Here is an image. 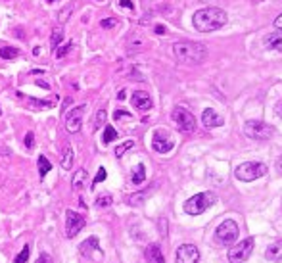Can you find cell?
Segmentation results:
<instances>
[{
	"label": "cell",
	"mask_w": 282,
	"mask_h": 263,
	"mask_svg": "<svg viewBox=\"0 0 282 263\" xmlns=\"http://www.w3.org/2000/svg\"><path fill=\"white\" fill-rule=\"evenodd\" d=\"M106 119H108V113H106V110H98V113H96V117H94V121H92V129L94 131H98L104 123H106Z\"/></svg>",
	"instance_id": "cell-25"
},
{
	"label": "cell",
	"mask_w": 282,
	"mask_h": 263,
	"mask_svg": "<svg viewBox=\"0 0 282 263\" xmlns=\"http://www.w3.org/2000/svg\"><path fill=\"white\" fill-rule=\"evenodd\" d=\"M60 43H64V29L56 25V27L52 29V37H50V44H52V48L56 50V48L60 46Z\"/></svg>",
	"instance_id": "cell-21"
},
{
	"label": "cell",
	"mask_w": 282,
	"mask_h": 263,
	"mask_svg": "<svg viewBox=\"0 0 282 263\" xmlns=\"http://www.w3.org/2000/svg\"><path fill=\"white\" fill-rule=\"evenodd\" d=\"M215 202H217V196H215L213 192H200V194L192 196L184 204V211H186L188 215H200V213H204L209 206H213Z\"/></svg>",
	"instance_id": "cell-3"
},
{
	"label": "cell",
	"mask_w": 282,
	"mask_h": 263,
	"mask_svg": "<svg viewBox=\"0 0 282 263\" xmlns=\"http://www.w3.org/2000/svg\"><path fill=\"white\" fill-rule=\"evenodd\" d=\"M132 106L140 111H148L152 108V98H150V94L144 92V90H136V92L132 94Z\"/></svg>",
	"instance_id": "cell-13"
},
{
	"label": "cell",
	"mask_w": 282,
	"mask_h": 263,
	"mask_svg": "<svg viewBox=\"0 0 282 263\" xmlns=\"http://www.w3.org/2000/svg\"><path fill=\"white\" fill-rule=\"evenodd\" d=\"M275 27H277V31H282V14L275 20Z\"/></svg>",
	"instance_id": "cell-39"
},
{
	"label": "cell",
	"mask_w": 282,
	"mask_h": 263,
	"mask_svg": "<svg viewBox=\"0 0 282 263\" xmlns=\"http://www.w3.org/2000/svg\"><path fill=\"white\" fill-rule=\"evenodd\" d=\"M73 159H75V154H73V148L67 144L65 146V152H64V156H62V169H71L73 167Z\"/></svg>",
	"instance_id": "cell-20"
},
{
	"label": "cell",
	"mask_w": 282,
	"mask_h": 263,
	"mask_svg": "<svg viewBox=\"0 0 282 263\" xmlns=\"http://www.w3.org/2000/svg\"><path fill=\"white\" fill-rule=\"evenodd\" d=\"M175 146V140L167 131H155L152 136V148L157 154H167L171 152Z\"/></svg>",
	"instance_id": "cell-11"
},
{
	"label": "cell",
	"mask_w": 282,
	"mask_h": 263,
	"mask_svg": "<svg viewBox=\"0 0 282 263\" xmlns=\"http://www.w3.org/2000/svg\"><path fill=\"white\" fill-rule=\"evenodd\" d=\"M173 54L179 62L188 64V66H196V64H202L207 58V48L202 43L182 41V43L173 44Z\"/></svg>",
	"instance_id": "cell-2"
},
{
	"label": "cell",
	"mask_w": 282,
	"mask_h": 263,
	"mask_svg": "<svg viewBox=\"0 0 282 263\" xmlns=\"http://www.w3.org/2000/svg\"><path fill=\"white\" fill-rule=\"evenodd\" d=\"M35 263H54V262H52V258H50L46 252H43V254L37 258V262H35Z\"/></svg>",
	"instance_id": "cell-37"
},
{
	"label": "cell",
	"mask_w": 282,
	"mask_h": 263,
	"mask_svg": "<svg viewBox=\"0 0 282 263\" xmlns=\"http://www.w3.org/2000/svg\"><path fill=\"white\" fill-rule=\"evenodd\" d=\"M0 115H2V108H0Z\"/></svg>",
	"instance_id": "cell-46"
},
{
	"label": "cell",
	"mask_w": 282,
	"mask_h": 263,
	"mask_svg": "<svg viewBox=\"0 0 282 263\" xmlns=\"http://www.w3.org/2000/svg\"><path fill=\"white\" fill-rule=\"evenodd\" d=\"M33 142H35V136H33V132L29 131L25 134V148H33Z\"/></svg>",
	"instance_id": "cell-36"
},
{
	"label": "cell",
	"mask_w": 282,
	"mask_h": 263,
	"mask_svg": "<svg viewBox=\"0 0 282 263\" xmlns=\"http://www.w3.org/2000/svg\"><path fill=\"white\" fill-rule=\"evenodd\" d=\"M18 56H20V50L14 48V46H2V48H0V58H2V60H14V58H18Z\"/></svg>",
	"instance_id": "cell-22"
},
{
	"label": "cell",
	"mask_w": 282,
	"mask_h": 263,
	"mask_svg": "<svg viewBox=\"0 0 282 263\" xmlns=\"http://www.w3.org/2000/svg\"><path fill=\"white\" fill-rule=\"evenodd\" d=\"M130 181H132V184H142V183L146 181V167H144V163H138V165L132 169Z\"/></svg>",
	"instance_id": "cell-19"
},
{
	"label": "cell",
	"mask_w": 282,
	"mask_h": 263,
	"mask_svg": "<svg viewBox=\"0 0 282 263\" xmlns=\"http://www.w3.org/2000/svg\"><path fill=\"white\" fill-rule=\"evenodd\" d=\"M71 16V6H67L64 12H60V16H58V22L60 23H65L67 22V18Z\"/></svg>",
	"instance_id": "cell-33"
},
{
	"label": "cell",
	"mask_w": 282,
	"mask_h": 263,
	"mask_svg": "<svg viewBox=\"0 0 282 263\" xmlns=\"http://www.w3.org/2000/svg\"><path fill=\"white\" fill-rule=\"evenodd\" d=\"M111 202H113V198L109 196V194H100V196L96 198V202H94V204H96L98 208H108Z\"/></svg>",
	"instance_id": "cell-29"
},
{
	"label": "cell",
	"mask_w": 282,
	"mask_h": 263,
	"mask_svg": "<svg viewBox=\"0 0 282 263\" xmlns=\"http://www.w3.org/2000/svg\"><path fill=\"white\" fill-rule=\"evenodd\" d=\"M98 250H100V240L96 237H88L87 240H83L79 246V252L85 258H94V252H98Z\"/></svg>",
	"instance_id": "cell-15"
},
{
	"label": "cell",
	"mask_w": 282,
	"mask_h": 263,
	"mask_svg": "<svg viewBox=\"0 0 282 263\" xmlns=\"http://www.w3.org/2000/svg\"><path fill=\"white\" fill-rule=\"evenodd\" d=\"M29 250H31V248H29V244H25L22 252H20V254L16 256L14 263H27V260H29Z\"/></svg>",
	"instance_id": "cell-28"
},
{
	"label": "cell",
	"mask_w": 282,
	"mask_h": 263,
	"mask_svg": "<svg viewBox=\"0 0 282 263\" xmlns=\"http://www.w3.org/2000/svg\"><path fill=\"white\" fill-rule=\"evenodd\" d=\"M71 48H73V43H67L65 46H60V48H56V58H64V56H67Z\"/></svg>",
	"instance_id": "cell-30"
},
{
	"label": "cell",
	"mask_w": 282,
	"mask_h": 263,
	"mask_svg": "<svg viewBox=\"0 0 282 263\" xmlns=\"http://www.w3.org/2000/svg\"><path fill=\"white\" fill-rule=\"evenodd\" d=\"M144 258H146V263H165V258H163V252L157 244H150L144 252Z\"/></svg>",
	"instance_id": "cell-16"
},
{
	"label": "cell",
	"mask_w": 282,
	"mask_h": 263,
	"mask_svg": "<svg viewBox=\"0 0 282 263\" xmlns=\"http://www.w3.org/2000/svg\"><path fill=\"white\" fill-rule=\"evenodd\" d=\"M175 262L177 263H198L200 262V250L196 248L194 244H182V246H179V250H177Z\"/></svg>",
	"instance_id": "cell-12"
},
{
	"label": "cell",
	"mask_w": 282,
	"mask_h": 263,
	"mask_svg": "<svg viewBox=\"0 0 282 263\" xmlns=\"http://www.w3.org/2000/svg\"><path fill=\"white\" fill-rule=\"evenodd\" d=\"M31 104L39 106V108H52L56 102H48V100H31Z\"/></svg>",
	"instance_id": "cell-32"
},
{
	"label": "cell",
	"mask_w": 282,
	"mask_h": 263,
	"mask_svg": "<svg viewBox=\"0 0 282 263\" xmlns=\"http://www.w3.org/2000/svg\"><path fill=\"white\" fill-rule=\"evenodd\" d=\"M265 46L271 50H279L282 52V31H275L271 35L265 37Z\"/></svg>",
	"instance_id": "cell-17"
},
{
	"label": "cell",
	"mask_w": 282,
	"mask_h": 263,
	"mask_svg": "<svg viewBox=\"0 0 282 263\" xmlns=\"http://www.w3.org/2000/svg\"><path fill=\"white\" fill-rule=\"evenodd\" d=\"M37 85H39V87H43V88H50V85H48V83H44V81H37Z\"/></svg>",
	"instance_id": "cell-43"
},
{
	"label": "cell",
	"mask_w": 282,
	"mask_h": 263,
	"mask_svg": "<svg viewBox=\"0 0 282 263\" xmlns=\"http://www.w3.org/2000/svg\"><path fill=\"white\" fill-rule=\"evenodd\" d=\"M129 119L130 117V113L129 111H125V110H115V113H113V119Z\"/></svg>",
	"instance_id": "cell-35"
},
{
	"label": "cell",
	"mask_w": 282,
	"mask_h": 263,
	"mask_svg": "<svg viewBox=\"0 0 282 263\" xmlns=\"http://www.w3.org/2000/svg\"><path fill=\"white\" fill-rule=\"evenodd\" d=\"M85 225H87V221H85L83 215H79V213L73 211V210H67V211H65V237H67V238L77 237V235L85 229Z\"/></svg>",
	"instance_id": "cell-7"
},
{
	"label": "cell",
	"mask_w": 282,
	"mask_h": 263,
	"mask_svg": "<svg viewBox=\"0 0 282 263\" xmlns=\"http://www.w3.org/2000/svg\"><path fill=\"white\" fill-rule=\"evenodd\" d=\"M85 181H87V169H79L77 173H75V177H73V188L75 190H79V188H83L85 186Z\"/></svg>",
	"instance_id": "cell-23"
},
{
	"label": "cell",
	"mask_w": 282,
	"mask_h": 263,
	"mask_svg": "<svg viewBox=\"0 0 282 263\" xmlns=\"http://www.w3.org/2000/svg\"><path fill=\"white\" fill-rule=\"evenodd\" d=\"M115 138H117V131H115L111 125H106L104 134H102V142H104V144H109V142H113Z\"/></svg>",
	"instance_id": "cell-26"
},
{
	"label": "cell",
	"mask_w": 282,
	"mask_h": 263,
	"mask_svg": "<svg viewBox=\"0 0 282 263\" xmlns=\"http://www.w3.org/2000/svg\"><path fill=\"white\" fill-rule=\"evenodd\" d=\"M215 235H217V240L221 244H232V242L238 238V225L234 221L225 219L217 227Z\"/></svg>",
	"instance_id": "cell-8"
},
{
	"label": "cell",
	"mask_w": 282,
	"mask_h": 263,
	"mask_svg": "<svg viewBox=\"0 0 282 263\" xmlns=\"http://www.w3.org/2000/svg\"><path fill=\"white\" fill-rule=\"evenodd\" d=\"M119 4L123 6V8H127V10H132L134 6H132V2L130 0H119Z\"/></svg>",
	"instance_id": "cell-38"
},
{
	"label": "cell",
	"mask_w": 282,
	"mask_h": 263,
	"mask_svg": "<svg viewBox=\"0 0 282 263\" xmlns=\"http://www.w3.org/2000/svg\"><path fill=\"white\" fill-rule=\"evenodd\" d=\"M267 173V165L259 163V161H246V163H240L234 171V175L238 181L244 183H250V181H256Z\"/></svg>",
	"instance_id": "cell-4"
},
{
	"label": "cell",
	"mask_w": 282,
	"mask_h": 263,
	"mask_svg": "<svg viewBox=\"0 0 282 263\" xmlns=\"http://www.w3.org/2000/svg\"><path fill=\"white\" fill-rule=\"evenodd\" d=\"M244 132H246V136H250V138H254V140H267V138L273 136L275 129H273L271 125H267L265 121L252 119V121H246Z\"/></svg>",
	"instance_id": "cell-5"
},
{
	"label": "cell",
	"mask_w": 282,
	"mask_h": 263,
	"mask_svg": "<svg viewBox=\"0 0 282 263\" xmlns=\"http://www.w3.org/2000/svg\"><path fill=\"white\" fill-rule=\"evenodd\" d=\"M85 110H87V106H85V104H81V106L73 108V110L65 115V131L71 132V134H75V132L81 131V125H83V113H85Z\"/></svg>",
	"instance_id": "cell-10"
},
{
	"label": "cell",
	"mask_w": 282,
	"mask_h": 263,
	"mask_svg": "<svg viewBox=\"0 0 282 263\" xmlns=\"http://www.w3.org/2000/svg\"><path fill=\"white\" fill-rule=\"evenodd\" d=\"M155 33H157V35L165 33V27H163V25H157V27H155Z\"/></svg>",
	"instance_id": "cell-41"
},
{
	"label": "cell",
	"mask_w": 282,
	"mask_h": 263,
	"mask_svg": "<svg viewBox=\"0 0 282 263\" xmlns=\"http://www.w3.org/2000/svg\"><path fill=\"white\" fill-rule=\"evenodd\" d=\"M100 25L104 27V29H111V27H115L117 25V20H113V18H106V20H102Z\"/></svg>",
	"instance_id": "cell-34"
},
{
	"label": "cell",
	"mask_w": 282,
	"mask_h": 263,
	"mask_svg": "<svg viewBox=\"0 0 282 263\" xmlns=\"http://www.w3.org/2000/svg\"><path fill=\"white\" fill-rule=\"evenodd\" d=\"M117 98H119V100H125V90H121V92H119V96H117Z\"/></svg>",
	"instance_id": "cell-44"
},
{
	"label": "cell",
	"mask_w": 282,
	"mask_h": 263,
	"mask_svg": "<svg viewBox=\"0 0 282 263\" xmlns=\"http://www.w3.org/2000/svg\"><path fill=\"white\" fill-rule=\"evenodd\" d=\"M171 117H173V121L177 123V127H179L180 131L192 132L196 129L194 115H192L188 110H184V108H175L173 113H171Z\"/></svg>",
	"instance_id": "cell-9"
},
{
	"label": "cell",
	"mask_w": 282,
	"mask_h": 263,
	"mask_svg": "<svg viewBox=\"0 0 282 263\" xmlns=\"http://www.w3.org/2000/svg\"><path fill=\"white\" fill-rule=\"evenodd\" d=\"M106 177H108L106 169H104V167H100V169H98V173H96V177H94V181H92V186H94V184H98V183H102V181H106Z\"/></svg>",
	"instance_id": "cell-31"
},
{
	"label": "cell",
	"mask_w": 282,
	"mask_h": 263,
	"mask_svg": "<svg viewBox=\"0 0 282 263\" xmlns=\"http://www.w3.org/2000/svg\"><path fill=\"white\" fill-rule=\"evenodd\" d=\"M202 121H204V125L207 127V129H213V127H221L223 123H225V119L219 115L215 110H211V108H207V110H204L202 113Z\"/></svg>",
	"instance_id": "cell-14"
},
{
	"label": "cell",
	"mask_w": 282,
	"mask_h": 263,
	"mask_svg": "<svg viewBox=\"0 0 282 263\" xmlns=\"http://www.w3.org/2000/svg\"><path fill=\"white\" fill-rule=\"evenodd\" d=\"M254 244L256 240L250 237L246 240H242L240 244H236L232 250H229V262L231 263H244L254 252Z\"/></svg>",
	"instance_id": "cell-6"
},
{
	"label": "cell",
	"mask_w": 282,
	"mask_h": 263,
	"mask_svg": "<svg viewBox=\"0 0 282 263\" xmlns=\"http://www.w3.org/2000/svg\"><path fill=\"white\" fill-rule=\"evenodd\" d=\"M275 111H277V115H279V117H282V102H279V104L275 106Z\"/></svg>",
	"instance_id": "cell-40"
},
{
	"label": "cell",
	"mask_w": 282,
	"mask_h": 263,
	"mask_svg": "<svg viewBox=\"0 0 282 263\" xmlns=\"http://www.w3.org/2000/svg\"><path fill=\"white\" fill-rule=\"evenodd\" d=\"M132 146H134V140H125L123 144H119V146L115 148V156H117V158H121V156L127 152V150H130Z\"/></svg>",
	"instance_id": "cell-27"
},
{
	"label": "cell",
	"mask_w": 282,
	"mask_h": 263,
	"mask_svg": "<svg viewBox=\"0 0 282 263\" xmlns=\"http://www.w3.org/2000/svg\"><path fill=\"white\" fill-rule=\"evenodd\" d=\"M277 169H279V173H282V156L279 158V161H277Z\"/></svg>",
	"instance_id": "cell-42"
},
{
	"label": "cell",
	"mask_w": 282,
	"mask_h": 263,
	"mask_svg": "<svg viewBox=\"0 0 282 263\" xmlns=\"http://www.w3.org/2000/svg\"><path fill=\"white\" fill-rule=\"evenodd\" d=\"M52 169V163H50V159L46 158V156H39V175L41 179L46 177V173Z\"/></svg>",
	"instance_id": "cell-24"
},
{
	"label": "cell",
	"mask_w": 282,
	"mask_h": 263,
	"mask_svg": "<svg viewBox=\"0 0 282 263\" xmlns=\"http://www.w3.org/2000/svg\"><path fill=\"white\" fill-rule=\"evenodd\" d=\"M227 12L219 10V8H204L198 10L192 18L194 27L200 33H209V31H217L227 23Z\"/></svg>",
	"instance_id": "cell-1"
},
{
	"label": "cell",
	"mask_w": 282,
	"mask_h": 263,
	"mask_svg": "<svg viewBox=\"0 0 282 263\" xmlns=\"http://www.w3.org/2000/svg\"><path fill=\"white\" fill-rule=\"evenodd\" d=\"M265 258L271 260V262H279V260H282V242H273V244L267 248Z\"/></svg>",
	"instance_id": "cell-18"
},
{
	"label": "cell",
	"mask_w": 282,
	"mask_h": 263,
	"mask_svg": "<svg viewBox=\"0 0 282 263\" xmlns=\"http://www.w3.org/2000/svg\"><path fill=\"white\" fill-rule=\"evenodd\" d=\"M46 2H58V0H46Z\"/></svg>",
	"instance_id": "cell-45"
}]
</instances>
